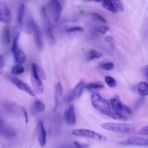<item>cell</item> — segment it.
<instances>
[{"label":"cell","mask_w":148,"mask_h":148,"mask_svg":"<svg viewBox=\"0 0 148 148\" xmlns=\"http://www.w3.org/2000/svg\"><path fill=\"white\" fill-rule=\"evenodd\" d=\"M136 90L139 95L146 96L148 95V83L145 82H139L136 86Z\"/></svg>","instance_id":"obj_19"},{"label":"cell","mask_w":148,"mask_h":148,"mask_svg":"<svg viewBox=\"0 0 148 148\" xmlns=\"http://www.w3.org/2000/svg\"><path fill=\"white\" fill-rule=\"evenodd\" d=\"M91 102L92 106L103 114L110 117L114 119L119 120L118 116L113 112L110 103L103 98L98 92H92Z\"/></svg>","instance_id":"obj_1"},{"label":"cell","mask_w":148,"mask_h":148,"mask_svg":"<svg viewBox=\"0 0 148 148\" xmlns=\"http://www.w3.org/2000/svg\"><path fill=\"white\" fill-rule=\"evenodd\" d=\"M105 82L106 84L110 87H114L117 84L116 80L110 76H106L105 77Z\"/></svg>","instance_id":"obj_28"},{"label":"cell","mask_w":148,"mask_h":148,"mask_svg":"<svg viewBox=\"0 0 148 148\" xmlns=\"http://www.w3.org/2000/svg\"><path fill=\"white\" fill-rule=\"evenodd\" d=\"M0 134L6 138L11 139L16 136L15 131L10 127L6 125L3 120L0 117Z\"/></svg>","instance_id":"obj_14"},{"label":"cell","mask_w":148,"mask_h":148,"mask_svg":"<svg viewBox=\"0 0 148 148\" xmlns=\"http://www.w3.org/2000/svg\"><path fill=\"white\" fill-rule=\"evenodd\" d=\"M47 9L51 18L55 22L58 21L62 11L61 5L59 1L58 0H49L47 3Z\"/></svg>","instance_id":"obj_8"},{"label":"cell","mask_w":148,"mask_h":148,"mask_svg":"<svg viewBox=\"0 0 148 148\" xmlns=\"http://www.w3.org/2000/svg\"><path fill=\"white\" fill-rule=\"evenodd\" d=\"M38 139L39 145L44 147L46 143V132L43 122L39 120L38 123Z\"/></svg>","instance_id":"obj_15"},{"label":"cell","mask_w":148,"mask_h":148,"mask_svg":"<svg viewBox=\"0 0 148 148\" xmlns=\"http://www.w3.org/2000/svg\"><path fill=\"white\" fill-rule=\"evenodd\" d=\"M84 82L82 80H80L74 87V88L69 91L65 98V101L66 103H71L77 99H79L83 92L85 88Z\"/></svg>","instance_id":"obj_5"},{"label":"cell","mask_w":148,"mask_h":148,"mask_svg":"<svg viewBox=\"0 0 148 148\" xmlns=\"http://www.w3.org/2000/svg\"><path fill=\"white\" fill-rule=\"evenodd\" d=\"M36 64L35 63L32 64L31 65V80L32 86V88L35 92V93L40 94L43 93L44 90V87L43 83L41 81V79L38 76L36 72Z\"/></svg>","instance_id":"obj_6"},{"label":"cell","mask_w":148,"mask_h":148,"mask_svg":"<svg viewBox=\"0 0 148 148\" xmlns=\"http://www.w3.org/2000/svg\"><path fill=\"white\" fill-rule=\"evenodd\" d=\"M85 88L88 90L90 91L94 92L96 90H98L103 88V85L99 83L92 82L85 86Z\"/></svg>","instance_id":"obj_23"},{"label":"cell","mask_w":148,"mask_h":148,"mask_svg":"<svg viewBox=\"0 0 148 148\" xmlns=\"http://www.w3.org/2000/svg\"><path fill=\"white\" fill-rule=\"evenodd\" d=\"M42 18L43 20V24L45 26V30L46 36L50 43L54 44L55 42V38L53 33V28L51 24L49 19L48 14L47 13L45 8H42L41 10Z\"/></svg>","instance_id":"obj_9"},{"label":"cell","mask_w":148,"mask_h":148,"mask_svg":"<svg viewBox=\"0 0 148 148\" xmlns=\"http://www.w3.org/2000/svg\"><path fill=\"white\" fill-rule=\"evenodd\" d=\"M109 31V28L106 26H99L97 27L94 29L95 32L97 34H105Z\"/></svg>","instance_id":"obj_29"},{"label":"cell","mask_w":148,"mask_h":148,"mask_svg":"<svg viewBox=\"0 0 148 148\" xmlns=\"http://www.w3.org/2000/svg\"><path fill=\"white\" fill-rule=\"evenodd\" d=\"M101 66L105 70L110 71L114 67V64L112 62H103L101 64Z\"/></svg>","instance_id":"obj_30"},{"label":"cell","mask_w":148,"mask_h":148,"mask_svg":"<svg viewBox=\"0 0 148 148\" xmlns=\"http://www.w3.org/2000/svg\"><path fill=\"white\" fill-rule=\"evenodd\" d=\"M71 134L76 136L90 138L98 142H106V138L99 133L95 131L86 129H76L72 131Z\"/></svg>","instance_id":"obj_4"},{"label":"cell","mask_w":148,"mask_h":148,"mask_svg":"<svg viewBox=\"0 0 148 148\" xmlns=\"http://www.w3.org/2000/svg\"><path fill=\"white\" fill-rule=\"evenodd\" d=\"M110 103L113 112L118 116L119 120H127V116L132 113L130 108L124 105L118 96L112 98Z\"/></svg>","instance_id":"obj_2"},{"label":"cell","mask_w":148,"mask_h":148,"mask_svg":"<svg viewBox=\"0 0 148 148\" xmlns=\"http://www.w3.org/2000/svg\"><path fill=\"white\" fill-rule=\"evenodd\" d=\"M64 117L66 123L70 125H75L76 123V115L73 105H70L64 112Z\"/></svg>","instance_id":"obj_13"},{"label":"cell","mask_w":148,"mask_h":148,"mask_svg":"<svg viewBox=\"0 0 148 148\" xmlns=\"http://www.w3.org/2000/svg\"><path fill=\"white\" fill-rule=\"evenodd\" d=\"M86 1H91V0H86Z\"/></svg>","instance_id":"obj_40"},{"label":"cell","mask_w":148,"mask_h":148,"mask_svg":"<svg viewBox=\"0 0 148 148\" xmlns=\"http://www.w3.org/2000/svg\"><path fill=\"white\" fill-rule=\"evenodd\" d=\"M101 127L105 130L121 134H130L135 131L133 125L125 123L106 122L101 124Z\"/></svg>","instance_id":"obj_3"},{"label":"cell","mask_w":148,"mask_h":148,"mask_svg":"<svg viewBox=\"0 0 148 148\" xmlns=\"http://www.w3.org/2000/svg\"><path fill=\"white\" fill-rule=\"evenodd\" d=\"M35 23V21L30 16L27 17V18L25 20L24 23V28L27 34H31L32 33V30Z\"/></svg>","instance_id":"obj_20"},{"label":"cell","mask_w":148,"mask_h":148,"mask_svg":"<svg viewBox=\"0 0 148 148\" xmlns=\"http://www.w3.org/2000/svg\"><path fill=\"white\" fill-rule=\"evenodd\" d=\"M10 80L18 89L26 92L29 95L32 96V97H34L36 93L34 91V90H33V88H32L28 84L24 82L21 80H20L18 78H16V77H12L10 78Z\"/></svg>","instance_id":"obj_11"},{"label":"cell","mask_w":148,"mask_h":148,"mask_svg":"<svg viewBox=\"0 0 148 148\" xmlns=\"http://www.w3.org/2000/svg\"><path fill=\"white\" fill-rule=\"evenodd\" d=\"M120 143L133 146H148V138L137 136H131L128 137L125 140H124Z\"/></svg>","instance_id":"obj_12"},{"label":"cell","mask_w":148,"mask_h":148,"mask_svg":"<svg viewBox=\"0 0 148 148\" xmlns=\"http://www.w3.org/2000/svg\"><path fill=\"white\" fill-rule=\"evenodd\" d=\"M61 148H75L74 145L73 146H71V145H66V146H64V147H61Z\"/></svg>","instance_id":"obj_37"},{"label":"cell","mask_w":148,"mask_h":148,"mask_svg":"<svg viewBox=\"0 0 148 148\" xmlns=\"http://www.w3.org/2000/svg\"><path fill=\"white\" fill-rule=\"evenodd\" d=\"M102 57V54L98 51L94 50H89L86 56V58L87 60H94L95 59H99Z\"/></svg>","instance_id":"obj_22"},{"label":"cell","mask_w":148,"mask_h":148,"mask_svg":"<svg viewBox=\"0 0 148 148\" xmlns=\"http://www.w3.org/2000/svg\"><path fill=\"white\" fill-rule=\"evenodd\" d=\"M138 134L143 135H148V125L142 127L138 131Z\"/></svg>","instance_id":"obj_34"},{"label":"cell","mask_w":148,"mask_h":148,"mask_svg":"<svg viewBox=\"0 0 148 148\" xmlns=\"http://www.w3.org/2000/svg\"><path fill=\"white\" fill-rule=\"evenodd\" d=\"M18 35L13 36L12 45L11 47V51L13 54L15 61L18 64H21L26 60V56L24 52L19 48L18 46V40L19 38Z\"/></svg>","instance_id":"obj_7"},{"label":"cell","mask_w":148,"mask_h":148,"mask_svg":"<svg viewBox=\"0 0 148 148\" xmlns=\"http://www.w3.org/2000/svg\"><path fill=\"white\" fill-rule=\"evenodd\" d=\"M141 73L146 77L148 79V65L143 66L140 69Z\"/></svg>","instance_id":"obj_36"},{"label":"cell","mask_w":148,"mask_h":148,"mask_svg":"<svg viewBox=\"0 0 148 148\" xmlns=\"http://www.w3.org/2000/svg\"><path fill=\"white\" fill-rule=\"evenodd\" d=\"M34 36V41L36 47L39 50H42L43 49V43L40 36V31L39 28L36 23H35L32 30V33Z\"/></svg>","instance_id":"obj_16"},{"label":"cell","mask_w":148,"mask_h":148,"mask_svg":"<svg viewBox=\"0 0 148 148\" xmlns=\"http://www.w3.org/2000/svg\"><path fill=\"white\" fill-rule=\"evenodd\" d=\"M73 145L75 148H88L89 147L88 144L86 143H82L77 141L73 142Z\"/></svg>","instance_id":"obj_33"},{"label":"cell","mask_w":148,"mask_h":148,"mask_svg":"<svg viewBox=\"0 0 148 148\" xmlns=\"http://www.w3.org/2000/svg\"><path fill=\"white\" fill-rule=\"evenodd\" d=\"M147 9L148 10V5H147Z\"/></svg>","instance_id":"obj_39"},{"label":"cell","mask_w":148,"mask_h":148,"mask_svg":"<svg viewBox=\"0 0 148 148\" xmlns=\"http://www.w3.org/2000/svg\"><path fill=\"white\" fill-rule=\"evenodd\" d=\"M94 1L95 2H101V1H103V0H94Z\"/></svg>","instance_id":"obj_38"},{"label":"cell","mask_w":148,"mask_h":148,"mask_svg":"<svg viewBox=\"0 0 148 148\" xmlns=\"http://www.w3.org/2000/svg\"><path fill=\"white\" fill-rule=\"evenodd\" d=\"M66 32L68 34H82L84 32V30L81 27L74 26V27H72L67 28L66 29Z\"/></svg>","instance_id":"obj_25"},{"label":"cell","mask_w":148,"mask_h":148,"mask_svg":"<svg viewBox=\"0 0 148 148\" xmlns=\"http://www.w3.org/2000/svg\"><path fill=\"white\" fill-rule=\"evenodd\" d=\"M1 40L2 43L5 45H8L11 42V34L8 27H5L1 32Z\"/></svg>","instance_id":"obj_18"},{"label":"cell","mask_w":148,"mask_h":148,"mask_svg":"<svg viewBox=\"0 0 148 148\" xmlns=\"http://www.w3.org/2000/svg\"><path fill=\"white\" fill-rule=\"evenodd\" d=\"M62 94V88L60 83H57L55 87V109L58 105L59 100Z\"/></svg>","instance_id":"obj_21"},{"label":"cell","mask_w":148,"mask_h":148,"mask_svg":"<svg viewBox=\"0 0 148 148\" xmlns=\"http://www.w3.org/2000/svg\"><path fill=\"white\" fill-rule=\"evenodd\" d=\"M103 6L105 9H106L107 10L109 11L111 13H116L117 12L116 10V9L113 5L112 4L110 0H103L102 1Z\"/></svg>","instance_id":"obj_24"},{"label":"cell","mask_w":148,"mask_h":148,"mask_svg":"<svg viewBox=\"0 0 148 148\" xmlns=\"http://www.w3.org/2000/svg\"><path fill=\"white\" fill-rule=\"evenodd\" d=\"M12 18V13L8 4L3 1L0 0V22L9 24Z\"/></svg>","instance_id":"obj_10"},{"label":"cell","mask_w":148,"mask_h":148,"mask_svg":"<svg viewBox=\"0 0 148 148\" xmlns=\"http://www.w3.org/2000/svg\"><path fill=\"white\" fill-rule=\"evenodd\" d=\"M45 110V105L40 99H36L31 107V112L32 114H37Z\"/></svg>","instance_id":"obj_17"},{"label":"cell","mask_w":148,"mask_h":148,"mask_svg":"<svg viewBox=\"0 0 148 148\" xmlns=\"http://www.w3.org/2000/svg\"><path fill=\"white\" fill-rule=\"evenodd\" d=\"M36 69L37 73H38V76H39V77H40L41 79L46 80V74H45L44 71L42 69V68H41L40 66H38V65H36Z\"/></svg>","instance_id":"obj_31"},{"label":"cell","mask_w":148,"mask_h":148,"mask_svg":"<svg viewBox=\"0 0 148 148\" xmlns=\"http://www.w3.org/2000/svg\"><path fill=\"white\" fill-rule=\"evenodd\" d=\"M5 64V57L3 54L0 55V76L2 73L3 69Z\"/></svg>","instance_id":"obj_32"},{"label":"cell","mask_w":148,"mask_h":148,"mask_svg":"<svg viewBox=\"0 0 148 148\" xmlns=\"http://www.w3.org/2000/svg\"><path fill=\"white\" fill-rule=\"evenodd\" d=\"M24 68L21 65H17L14 66L11 69V73L13 75H18L24 72Z\"/></svg>","instance_id":"obj_26"},{"label":"cell","mask_w":148,"mask_h":148,"mask_svg":"<svg viewBox=\"0 0 148 148\" xmlns=\"http://www.w3.org/2000/svg\"><path fill=\"white\" fill-rule=\"evenodd\" d=\"M91 15L95 18H96L97 20L100 21H102V22H103V23H106V20L102 17L101 16L100 14H99L98 13H91Z\"/></svg>","instance_id":"obj_35"},{"label":"cell","mask_w":148,"mask_h":148,"mask_svg":"<svg viewBox=\"0 0 148 148\" xmlns=\"http://www.w3.org/2000/svg\"><path fill=\"white\" fill-rule=\"evenodd\" d=\"M110 1L114 6L117 13H120L123 11L124 6L120 0H110Z\"/></svg>","instance_id":"obj_27"}]
</instances>
